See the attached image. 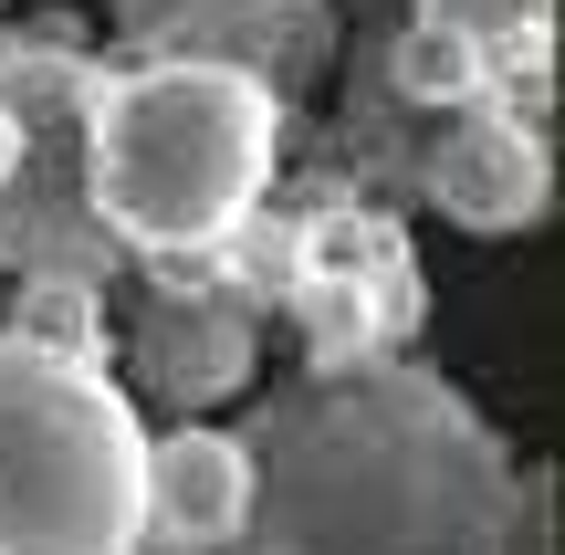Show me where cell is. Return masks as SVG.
Here are the masks:
<instances>
[{
    "label": "cell",
    "instance_id": "cell-2",
    "mask_svg": "<svg viewBox=\"0 0 565 555\" xmlns=\"http://www.w3.org/2000/svg\"><path fill=\"white\" fill-rule=\"evenodd\" d=\"M273 158H282V95L263 74L200 53H137L126 74L95 84L84 200L126 242V263H179L273 189Z\"/></svg>",
    "mask_w": 565,
    "mask_h": 555
},
{
    "label": "cell",
    "instance_id": "cell-10",
    "mask_svg": "<svg viewBox=\"0 0 565 555\" xmlns=\"http://www.w3.org/2000/svg\"><path fill=\"white\" fill-rule=\"evenodd\" d=\"M11 325H21V335H42V346L105 356V273H74V263H21V273H11Z\"/></svg>",
    "mask_w": 565,
    "mask_h": 555
},
{
    "label": "cell",
    "instance_id": "cell-8",
    "mask_svg": "<svg viewBox=\"0 0 565 555\" xmlns=\"http://www.w3.org/2000/svg\"><path fill=\"white\" fill-rule=\"evenodd\" d=\"M242 524H252L242 430H210L189 409V430L137 451V545H242Z\"/></svg>",
    "mask_w": 565,
    "mask_h": 555
},
{
    "label": "cell",
    "instance_id": "cell-11",
    "mask_svg": "<svg viewBox=\"0 0 565 555\" xmlns=\"http://www.w3.org/2000/svg\"><path fill=\"white\" fill-rule=\"evenodd\" d=\"M11 168H21V116L0 105V179H11Z\"/></svg>",
    "mask_w": 565,
    "mask_h": 555
},
{
    "label": "cell",
    "instance_id": "cell-5",
    "mask_svg": "<svg viewBox=\"0 0 565 555\" xmlns=\"http://www.w3.org/2000/svg\"><path fill=\"white\" fill-rule=\"evenodd\" d=\"M116 53H200V63H242L282 95L294 116L324 74H335V0H105Z\"/></svg>",
    "mask_w": 565,
    "mask_h": 555
},
{
    "label": "cell",
    "instance_id": "cell-4",
    "mask_svg": "<svg viewBox=\"0 0 565 555\" xmlns=\"http://www.w3.org/2000/svg\"><path fill=\"white\" fill-rule=\"evenodd\" d=\"M294 325H303V367H356V356H387L408 325H419L429 284L408 263V231L366 200L303 210V273H294Z\"/></svg>",
    "mask_w": 565,
    "mask_h": 555
},
{
    "label": "cell",
    "instance_id": "cell-9",
    "mask_svg": "<svg viewBox=\"0 0 565 555\" xmlns=\"http://www.w3.org/2000/svg\"><path fill=\"white\" fill-rule=\"evenodd\" d=\"M492 84V42L471 32V11L461 0H419V11L387 32V95H408V105H471Z\"/></svg>",
    "mask_w": 565,
    "mask_h": 555
},
{
    "label": "cell",
    "instance_id": "cell-3",
    "mask_svg": "<svg viewBox=\"0 0 565 555\" xmlns=\"http://www.w3.org/2000/svg\"><path fill=\"white\" fill-rule=\"evenodd\" d=\"M137 409L105 356L0 325V555L137 545Z\"/></svg>",
    "mask_w": 565,
    "mask_h": 555
},
{
    "label": "cell",
    "instance_id": "cell-6",
    "mask_svg": "<svg viewBox=\"0 0 565 555\" xmlns=\"http://www.w3.org/2000/svg\"><path fill=\"white\" fill-rule=\"evenodd\" d=\"M126 377H137L158 409H221L263 377V305L210 273H168L158 263V293H137L126 314Z\"/></svg>",
    "mask_w": 565,
    "mask_h": 555
},
{
    "label": "cell",
    "instance_id": "cell-7",
    "mask_svg": "<svg viewBox=\"0 0 565 555\" xmlns=\"http://www.w3.org/2000/svg\"><path fill=\"white\" fill-rule=\"evenodd\" d=\"M450 116H461V126H440L429 158H419L429 210H440L450 231H471V242H513V231H534L545 200H555L545 126L513 116L503 95H471V105H450Z\"/></svg>",
    "mask_w": 565,
    "mask_h": 555
},
{
    "label": "cell",
    "instance_id": "cell-1",
    "mask_svg": "<svg viewBox=\"0 0 565 555\" xmlns=\"http://www.w3.org/2000/svg\"><path fill=\"white\" fill-rule=\"evenodd\" d=\"M252 451V545H524L545 503L524 493L503 430L450 377L398 346L356 367H303L263 388Z\"/></svg>",
    "mask_w": 565,
    "mask_h": 555
}]
</instances>
